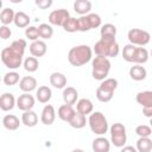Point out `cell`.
I'll return each instance as SVG.
<instances>
[{
	"label": "cell",
	"instance_id": "1",
	"mask_svg": "<svg viewBox=\"0 0 152 152\" xmlns=\"http://www.w3.org/2000/svg\"><path fill=\"white\" fill-rule=\"evenodd\" d=\"M93 58V49L86 44L74 46L68 52V61L72 66H82Z\"/></svg>",
	"mask_w": 152,
	"mask_h": 152
},
{
	"label": "cell",
	"instance_id": "2",
	"mask_svg": "<svg viewBox=\"0 0 152 152\" xmlns=\"http://www.w3.org/2000/svg\"><path fill=\"white\" fill-rule=\"evenodd\" d=\"M93 51L96 56L101 57H116L119 55L120 48L116 43L115 38H106L101 37L100 40H97L93 48Z\"/></svg>",
	"mask_w": 152,
	"mask_h": 152
},
{
	"label": "cell",
	"instance_id": "3",
	"mask_svg": "<svg viewBox=\"0 0 152 152\" xmlns=\"http://www.w3.org/2000/svg\"><path fill=\"white\" fill-rule=\"evenodd\" d=\"M110 70V62L107 57L96 56L91 61V76L97 81H103L107 78Z\"/></svg>",
	"mask_w": 152,
	"mask_h": 152
},
{
	"label": "cell",
	"instance_id": "4",
	"mask_svg": "<svg viewBox=\"0 0 152 152\" xmlns=\"http://www.w3.org/2000/svg\"><path fill=\"white\" fill-rule=\"evenodd\" d=\"M118 88V80L115 78H106L101 82V84L96 89V99L100 102H109L113 99L114 91Z\"/></svg>",
	"mask_w": 152,
	"mask_h": 152
},
{
	"label": "cell",
	"instance_id": "5",
	"mask_svg": "<svg viewBox=\"0 0 152 152\" xmlns=\"http://www.w3.org/2000/svg\"><path fill=\"white\" fill-rule=\"evenodd\" d=\"M88 125L93 133L97 135H103L108 131V121L103 113L93 112L88 118Z\"/></svg>",
	"mask_w": 152,
	"mask_h": 152
},
{
	"label": "cell",
	"instance_id": "6",
	"mask_svg": "<svg viewBox=\"0 0 152 152\" xmlns=\"http://www.w3.org/2000/svg\"><path fill=\"white\" fill-rule=\"evenodd\" d=\"M23 55L18 53L17 51H14L11 46L4 48L1 50V61L4 63V65L11 70H15L18 69L23 63Z\"/></svg>",
	"mask_w": 152,
	"mask_h": 152
},
{
	"label": "cell",
	"instance_id": "7",
	"mask_svg": "<svg viewBox=\"0 0 152 152\" xmlns=\"http://www.w3.org/2000/svg\"><path fill=\"white\" fill-rule=\"evenodd\" d=\"M110 142L115 147H124L127 141V133L126 127L121 122H115L110 126Z\"/></svg>",
	"mask_w": 152,
	"mask_h": 152
},
{
	"label": "cell",
	"instance_id": "8",
	"mask_svg": "<svg viewBox=\"0 0 152 152\" xmlns=\"http://www.w3.org/2000/svg\"><path fill=\"white\" fill-rule=\"evenodd\" d=\"M127 38L129 40V44H133L135 46H145L150 43L151 34L141 28H131L127 33Z\"/></svg>",
	"mask_w": 152,
	"mask_h": 152
},
{
	"label": "cell",
	"instance_id": "9",
	"mask_svg": "<svg viewBox=\"0 0 152 152\" xmlns=\"http://www.w3.org/2000/svg\"><path fill=\"white\" fill-rule=\"evenodd\" d=\"M70 18V14H69V11L65 10V8H58V10H55L52 11L50 14H49V23L51 25H56V26H62L65 24V21Z\"/></svg>",
	"mask_w": 152,
	"mask_h": 152
},
{
	"label": "cell",
	"instance_id": "10",
	"mask_svg": "<svg viewBox=\"0 0 152 152\" xmlns=\"http://www.w3.org/2000/svg\"><path fill=\"white\" fill-rule=\"evenodd\" d=\"M33 106H34V97L28 93H24L19 95V97L17 99V107L23 112L32 110Z\"/></svg>",
	"mask_w": 152,
	"mask_h": 152
},
{
	"label": "cell",
	"instance_id": "11",
	"mask_svg": "<svg viewBox=\"0 0 152 152\" xmlns=\"http://www.w3.org/2000/svg\"><path fill=\"white\" fill-rule=\"evenodd\" d=\"M56 119V110H55V107L52 104H46L43 110H42V114H40V121L49 126V125H52L53 121Z\"/></svg>",
	"mask_w": 152,
	"mask_h": 152
},
{
	"label": "cell",
	"instance_id": "12",
	"mask_svg": "<svg viewBox=\"0 0 152 152\" xmlns=\"http://www.w3.org/2000/svg\"><path fill=\"white\" fill-rule=\"evenodd\" d=\"M14 106H17V100L14 97L13 94L11 93H4L0 97V108L4 112H8L12 110L14 108Z\"/></svg>",
	"mask_w": 152,
	"mask_h": 152
},
{
	"label": "cell",
	"instance_id": "13",
	"mask_svg": "<svg viewBox=\"0 0 152 152\" xmlns=\"http://www.w3.org/2000/svg\"><path fill=\"white\" fill-rule=\"evenodd\" d=\"M93 151L94 152H109L110 150V142L107 138L99 135L97 138H95L93 140Z\"/></svg>",
	"mask_w": 152,
	"mask_h": 152
},
{
	"label": "cell",
	"instance_id": "14",
	"mask_svg": "<svg viewBox=\"0 0 152 152\" xmlns=\"http://www.w3.org/2000/svg\"><path fill=\"white\" fill-rule=\"evenodd\" d=\"M28 48H30V53L36 58L37 57H43L46 53V50H48V46H46L45 42L39 40V39L36 40V42H32Z\"/></svg>",
	"mask_w": 152,
	"mask_h": 152
},
{
	"label": "cell",
	"instance_id": "15",
	"mask_svg": "<svg viewBox=\"0 0 152 152\" xmlns=\"http://www.w3.org/2000/svg\"><path fill=\"white\" fill-rule=\"evenodd\" d=\"M19 88L24 93H28L30 94L31 91H33L37 88V80L33 76H24L23 78H20Z\"/></svg>",
	"mask_w": 152,
	"mask_h": 152
},
{
	"label": "cell",
	"instance_id": "16",
	"mask_svg": "<svg viewBox=\"0 0 152 152\" xmlns=\"http://www.w3.org/2000/svg\"><path fill=\"white\" fill-rule=\"evenodd\" d=\"M64 104H69L72 106L76 103L77 99H78V91L74 88V87H66L63 89V94H62Z\"/></svg>",
	"mask_w": 152,
	"mask_h": 152
},
{
	"label": "cell",
	"instance_id": "17",
	"mask_svg": "<svg viewBox=\"0 0 152 152\" xmlns=\"http://www.w3.org/2000/svg\"><path fill=\"white\" fill-rule=\"evenodd\" d=\"M76 110L72 108V106H69V104H62L58 110H57V115L58 118L62 120V121H65V122H70L71 119L74 118Z\"/></svg>",
	"mask_w": 152,
	"mask_h": 152
},
{
	"label": "cell",
	"instance_id": "18",
	"mask_svg": "<svg viewBox=\"0 0 152 152\" xmlns=\"http://www.w3.org/2000/svg\"><path fill=\"white\" fill-rule=\"evenodd\" d=\"M2 125L8 131H15L20 126V120L14 114H7L2 118Z\"/></svg>",
	"mask_w": 152,
	"mask_h": 152
},
{
	"label": "cell",
	"instance_id": "19",
	"mask_svg": "<svg viewBox=\"0 0 152 152\" xmlns=\"http://www.w3.org/2000/svg\"><path fill=\"white\" fill-rule=\"evenodd\" d=\"M128 74L133 81H142L146 78V75H147L146 69L140 64H134L133 66H131Z\"/></svg>",
	"mask_w": 152,
	"mask_h": 152
},
{
	"label": "cell",
	"instance_id": "20",
	"mask_svg": "<svg viewBox=\"0 0 152 152\" xmlns=\"http://www.w3.org/2000/svg\"><path fill=\"white\" fill-rule=\"evenodd\" d=\"M93 109H94V104L89 99H81L77 101L76 112L83 115H90L93 113Z\"/></svg>",
	"mask_w": 152,
	"mask_h": 152
},
{
	"label": "cell",
	"instance_id": "21",
	"mask_svg": "<svg viewBox=\"0 0 152 152\" xmlns=\"http://www.w3.org/2000/svg\"><path fill=\"white\" fill-rule=\"evenodd\" d=\"M91 10V2L89 0H76L74 2V11L82 15H88Z\"/></svg>",
	"mask_w": 152,
	"mask_h": 152
},
{
	"label": "cell",
	"instance_id": "22",
	"mask_svg": "<svg viewBox=\"0 0 152 152\" xmlns=\"http://www.w3.org/2000/svg\"><path fill=\"white\" fill-rule=\"evenodd\" d=\"M50 84L53 87V88H57V89H62L66 86V77L64 74L62 72H52L50 75Z\"/></svg>",
	"mask_w": 152,
	"mask_h": 152
},
{
	"label": "cell",
	"instance_id": "23",
	"mask_svg": "<svg viewBox=\"0 0 152 152\" xmlns=\"http://www.w3.org/2000/svg\"><path fill=\"white\" fill-rule=\"evenodd\" d=\"M137 102L144 108V107H152V90H145L140 91L135 96Z\"/></svg>",
	"mask_w": 152,
	"mask_h": 152
},
{
	"label": "cell",
	"instance_id": "24",
	"mask_svg": "<svg viewBox=\"0 0 152 152\" xmlns=\"http://www.w3.org/2000/svg\"><path fill=\"white\" fill-rule=\"evenodd\" d=\"M51 96H52V91H51V89L48 86H40L37 89L36 97H37L38 102H40V103H48L50 101Z\"/></svg>",
	"mask_w": 152,
	"mask_h": 152
},
{
	"label": "cell",
	"instance_id": "25",
	"mask_svg": "<svg viewBox=\"0 0 152 152\" xmlns=\"http://www.w3.org/2000/svg\"><path fill=\"white\" fill-rule=\"evenodd\" d=\"M21 122L26 127H34L38 124V115L33 110H27L21 114Z\"/></svg>",
	"mask_w": 152,
	"mask_h": 152
},
{
	"label": "cell",
	"instance_id": "26",
	"mask_svg": "<svg viewBox=\"0 0 152 152\" xmlns=\"http://www.w3.org/2000/svg\"><path fill=\"white\" fill-rule=\"evenodd\" d=\"M148 61V52L145 48L142 46H137L134 56H133V63L135 64H144Z\"/></svg>",
	"mask_w": 152,
	"mask_h": 152
},
{
	"label": "cell",
	"instance_id": "27",
	"mask_svg": "<svg viewBox=\"0 0 152 152\" xmlns=\"http://www.w3.org/2000/svg\"><path fill=\"white\" fill-rule=\"evenodd\" d=\"M30 17L23 12V11H19V12H15V17H14V25L19 28H24V27H28V24H30Z\"/></svg>",
	"mask_w": 152,
	"mask_h": 152
},
{
	"label": "cell",
	"instance_id": "28",
	"mask_svg": "<svg viewBox=\"0 0 152 152\" xmlns=\"http://www.w3.org/2000/svg\"><path fill=\"white\" fill-rule=\"evenodd\" d=\"M14 17H15L14 11L10 7H5V8H2V11L0 13V21H1L2 25L7 26V25H10L11 23L14 21Z\"/></svg>",
	"mask_w": 152,
	"mask_h": 152
},
{
	"label": "cell",
	"instance_id": "29",
	"mask_svg": "<svg viewBox=\"0 0 152 152\" xmlns=\"http://www.w3.org/2000/svg\"><path fill=\"white\" fill-rule=\"evenodd\" d=\"M87 122H88V120H87L86 115H83V114H81V113L76 112V113H75V115H74V118H72V119H71V121L69 122V125H70L72 128L80 129V128H83V127L86 126V124H87Z\"/></svg>",
	"mask_w": 152,
	"mask_h": 152
},
{
	"label": "cell",
	"instance_id": "30",
	"mask_svg": "<svg viewBox=\"0 0 152 152\" xmlns=\"http://www.w3.org/2000/svg\"><path fill=\"white\" fill-rule=\"evenodd\" d=\"M135 148L138 152H151L152 151V140L150 138H139L137 140Z\"/></svg>",
	"mask_w": 152,
	"mask_h": 152
},
{
	"label": "cell",
	"instance_id": "31",
	"mask_svg": "<svg viewBox=\"0 0 152 152\" xmlns=\"http://www.w3.org/2000/svg\"><path fill=\"white\" fill-rule=\"evenodd\" d=\"M100 34H101V37H106V38H115V36H116V26L110 24V23H107V24L101 26Z\"/></svg>",
	"mask_w": 152,
	"mask_h": 152
},
{
	"label": "cell",
	"instance_id": "32",
	"mask_svg": "<svg viewBox=\"0 0 152 152\" xmlns=\"http://www.w3.org/2000/svg\"><path fill=\"white\" fill-rule=\"evenodd\" d=\"M23 66H24V69H25L26 71H28V72H34V71H37V69H38V66H39V62H38V59H37L36 57H33V56L26 57V58L24 59Z\"/></svg>",
	"mask_w": 152,
	"mask_h": 152
},
{
	"label": "cell",
	"instance_id": "33",
	"mask_svg": "<svg viewBox=\"0 0 152 152\" xmlns=\"http://www.w3.org/2000/svg\"><path fill=\"white\" fill-rule=\"evenodd\" d=\"M38 32L39 37L43 39H50L53 34V28L50 24H40L38 26Z\"/></svg>",
	"mask_w": 152,
	"mask_h": 152
},
{
	"label": "cell",
	"instance_id": "34",
	"mask_svg": "<svg viewBox=\"0 0 152 152\" xmlns=\"http://www.w3.org/2000/svg\"><path fill=\"white\" fill-rule=\"evenodd\" d=\"M2 81H4V83L6 84V86H14V84H17V83H19L20 82V80H19V74L17 72V71H8V72H6L5 75H4V78H2Z\"/></svg>",
	"mask_w": 152,
	"mask_h": 152
},
{
	"label": "cell",
	"instance_id": "35",
	"mask_svg": "<svg viewBox=\"0 0 152 152\" xmlns=\"http://www.w3.org/2000/svg\"><path fill=\"white\" fill-rule=\"evenodd\" d=\"M63 28L65 32H70V33H74V32H77L80 31L78 30V18H72L70 17L65 24L63 25Z\"/></svg>",
	"mask_w": 152,
	"mask_h": 152
},
{
	"label": "cell",
	"instance_id": "36",
	"mask_svg": "<svg viewBox=\"0 0 152 152\" xmlns=\"http://www.w3.org/2000/svg\"><path fill=\"white\" fill-rule=\"evenodd\" d=\"M135 49H137V46L133 45V44H127V45H125V46H124V50H122V58H124L126 62L133 63V56H134Z\"/></svg>",
	"mask_w": 152,
	"mask_h": 152
},
{
	"label": "cell",
	"instance_id": "37",
	"mask_svg": "<svg viewBox=\"0 0 152 152\" xmlns=\"http://www.w3.org/2000/svg\"><path fill=\"white\" fill-rule=\"evenodd\" d=\"M135 133L139 138H150L152 134V129L147 125H139L135 127Z\"/></svg>",
	"mask_w": 152,
	"mask_h": 152
},
{
	"label": "cell",
	"instance_id": "38",
	"mask_svg": "<svg viewBox=\"0 0 152 152\" xmlns=\"http://www.w3.org/2000/svg\"><path fill=\"white\" fill-rule=\"evenodd\" d=\"M10 46H11L14 51H17L18 53H20V55L24 56V52H25V49H26V40H25V39H17V40H13Z\"/></svg>",
	"mask_w": 152,
	"mask_h": 152
},
{
	"label": "cell",
	"instance_id": "39",
	"mask_svg": "<svg viewBox=\"0 0 152 152\" xmlns=\"http://www.w3.org/2000/svg\"><path fill=\"white\" fill-rule=\"evenodd\" d=\"M25 36H26L27 39H30V40H32V42L38 40V38H39L38 27H36V26H28V27H26V30H25Z\"/></svg>",
	"mask_w": 152,
	"mask_h": 152
},
{
	"label": "cell",
	"instance_id": "40",
	"mask_svg": "<svg viewBox=\"0 0 152 152\" xmlns=\"http://www.w3.org/2000/svg\"><path fill=\"white\" fill-rule=\"evenodd\" d=\"M78 30L81 32H87V31L91 30V26L89 24V19L87 15H82L78 18Z\"/></svg>",
	"mask_w": 152,
	"mask_h": 152
},
{
	"label": "cell",
	"instance_id": "41",
	"mask_svg": "<svg viewBox=\"0 0 152 152\" xmlns=\"http://www.w3.org/2000/svg\"><path fill=\"white\" fill-rule=\"evenodd\" d=\"M87 17L89 19V24H90L91 28H97V27L101 26L102 20H101V17L99 14H96V13H89Z\"/></svg>",
	"mask_w": 152,
	"mask_h": 152
},
{
	"label": "cell",
	"instance_id": "42",
	"mask_svg": "<svg viewBox=\"0 0 152 152\" xmlns=\"http://www.w3.org/2000/svg\"><path fill=\"white\" fill-rule=\"evenodd\" d=\"M12 36V31L8 26H5V25H1L0 26V38L1 39H8L10 37Z\"/></svg>",
	"mask_w": 152,
	"mask_h": 152
},
{
	"label": "cell",
	"instance_id": "43",
	"mask_svg": "<svg viewBox=\"0 0 152 152\" xmlns=\"http://www.w3.org/2000/svg\"><path fill=\"white\" fill-rule=\"evenodd\" d=\"M34 4H36L39 8H42V10H46V8L51 7V5H52V0H36Z\"/></svg>",
	"mask_w": 152,
	"mask_h": 152
},
{
	"label": "cell",
	"instance_id": "44",
	"mask_svg": "<svg viewBox=\"0 0 152 152\" xmlns=\"http://www.w3.org/2000/svg\"><path fill=\"white\" fill-rule=\"evenodd\" d=\"M142 114L146 116V118H152V107H144L142 108Z\"/></svg>",
	"mask_w": 152,
	"mask_h": 152
},
{
	"label": "cell",
	"instance_id": "45",
	"mask_svg": "<svg viewBox=\"0 0 152 152\" xmlns=\"http://www.w3.org/2000/svg\"><path fill=\"white\" fill-rule=\"evenodd\" d=\"M120 152H138V151H137V148H135L134 146L127 145V146H124V147L121 148V151H120Z\"/></svg>",
	"mask_w": 152,
	"mask_h": 152
},
{
	"label": "cell",
	"instance_id": "46",
	"mask_svg": "<svg viewBox=\"0 0 152 152\" xmlns=\"http://www.w3.org/2000/svg\"><path fill=\"white\" fill-rule=\"evenodd\" d=\"M71 152H84L83 150H81V148H74Z\"/></svg>",
	"mask_w": 152,
	"mask_h": 152
},
{
	"label": "cell",
	"instance_id": "47",
	"mask_svg": "<svg viewBox=\"0 0 152 152\" xmlns=\"http://www.w3.org/2000/svg\"><path fill=\"white\" fill-rule=\"evenodd\" d=\"M150 126H151V127H152V118H151V119H150Z\"/></svg>",
	"mask_w": 152,
	"mask_h": 152
},
{
	"label": "cell",
	"instance_id": "48",
	"mask_svg": "<svg viewBox=\"0 0 152 152\" xmlns=\"http://www.w3.org/2000/svg\"><path fill=\"white\" fill-rule=\"evenodd\" d=\"M151 57H152V50H151Z\"/></svg>",
	"mask_w": 152,
	"mask_h": 152
}]
</instances>
